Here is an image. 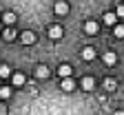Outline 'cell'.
Returning a JSON list of instances; mask_svg holds the SVG:
<instances>
[{"instance_id":"2e32d148","label":"cell","mask_w":124,"mask_h":115,"mask_svg":"<svg viewBox=\"0 0 124 115\" xmlns=\"http://www.w3.org/2000/svg\"><path fill=\"white\" fill-rule=\"evenodd\" d=\"M11 80H13V84H16V86H22V84H24V75H22V73H13Z\"/></svg>"},{"instance_id":"9a60e30c","label":"cell","mask_w":124,"mask_h":115,"mask_svg":"<svg viewBox=\"0 0 124 115\" xmlns=\"http://www.w3.org/2000/svg\"><path fill=\"white\" fill-rule=\"evenodd\" d=\"M113 36L115 38H124V24H113Z\"/></svg>"},{"instance_id":"ba28073f","label":"cell","mask_w":124,"mask_h":115,"mask_svg":"<svg viewBox=\"0 0 124 115\" xmlns=\"http://www.w3.org/2000/svg\"><path fill=\"white\" fill-rule=\"evenodd\" d=\"M49 67H46V64H38V67H36V77L38 80H42V77H49Z\"/></svg>"},{"instance_id":"4fadbf2b","label":"cell","mask_w":124,"mask_h":115,"mask_svg":"<svg viewBox=\"0 0 124 115\" xmlns=\"http://www.w3.org/2000/svg\"><path fill=\"white\" fill-rule=\"evenodd\" d=\"M16 36H18V33H16V31H13V29H11V27H9V29H5V31H2V38H5V40H7V42H11V40H16Z\"/></svg>"},{"instance_id":"277c9868","label":"cell","mask_w":124,"mask_h":115,"mask_svg":"<svg viewBox=\"0 0 124 115\" xmlns=\"http://www.w3.org/2000/svg\"><path fill=\"white\" fill-rule=\"evenodd\" d=\"M16 20H18V18H16V13H13V11H5V13H2V24L13 27V24H16Z\"/></svg>"},{"instance_id":"ffe728a7","label":"cell","mask_w":124,"mask_h":115,"mask_svg":"<svg viewBox=\"0 0 124 115\" xmlns=\"http://www.w3.org/2000/svg\"><path fill=\"white\" fill-rule=\"evenodd\" d=\"M113 115H124V111H115V113H113Z\"/></svg>"},{"instance_id":"5b68a950","label":"cell","mask_w":124,"mask_h":115,"mask_svg":"<svg viewBox=\"0 0 124 115\" xmlns=\"http://www.w3.org/2000/svg\"><path fill=\"white\" fill-rule=\"evenodd\" d=\"M60 86H62V91H67V93H71L73 89H75V82L71 80V75L69 77H62V82H60Z\"/></svg>"},{"instance_id":"52a82bcc","label":"cell","mask_w":124,"mask_h":115,"mask_svg":"<svg viewBox=\"0 0 124 115\" xmlns=\"http://www.w3.org/2000/svg\"><path fill=\"white\" fill-rule=\"evenodd\" d=\"M102 62H104V64H106V67H113V64H115V62H117V55H115V53H113V51H106V53H104V55H102Z\"/></svg>"},{"instance_id":"9c48e42d","label":"cell","mask_w":124,"mask_h":115,"mask_svg":"<svg viewBox=\"0 0 124 115\" xmlns=\"http://www.w3.org/2000/svg\"><path fill=\"white\" fill-rule=\"evenodd\" d=\"M82 60H86V62L95 60V49H93V46H84L82 49Z\"/></svg>"},{"instance_id":"ac0fdd59","label":"cell","mask_w":124,"mask_h":115,"mask_svg":"<svg viewBox=\"0 0 124 115\" xmlns=\"http://www.w3.org/2000/svg\"><path fill=\"white\" fill-rule=\"evenodd\" d=\"M9 95H11V89H7V86H0V97H2V100H7Z\"/></svg>"},{"instance_id":"7402d4cb","label":"cell","mask_w":124,"mask_h":115,"mask_svg":"<svg viewBox=\"0 0 124 115\" xmlns=\"http://www.w3.org/2000/svg\"><path fill=\"white\" fill-rule=\"evenodd\" d=\"M0 80H2V77H0Z\"/></svg>"},{"instance_id":"8fae6325","label":"cell","mask_w":124,"mask_h":115,"mask_svg":"<svg viewBox=\"0 0 124 115\" xmlns=\"http://www.w3.org/2000/svg\"><path fill=\"white\" fill-rule=\"evenodd\" d=\"M71 73H73V69L69 67V64H60V67H58V75H60V80H62V77H69Z\"/></svg>"},{"instance_id":"7a4b0ae2","label":"cell","mask_w":124,"mask_h":115,"mask_svg":"<svg viewBox=\"0 0 124 115\" xmlns=\"http://www.w3.org/2000/svg\"><path fill=\"white\" fill-rule=\"evenodd\" d=\"M20 40H22V44H33L38 38H36L33 31H22V33H20Z\"/></svg>"},{"instance_id":"6da1fadb","label":"cell","mask_w":124,"mask_h":115,"mask_svg":"<svg viewBox=\"0 0 124 115\" xmlns=\"http://www.w3.org/2000/svg\"><path fill=\"white\" fill-rule=\"evenodd\" d=\"M62 36H64V29H62L60 24H53V27L49 29V38H51V40H60Z\"/></svg>"},{"instance_id":"44dd1931","label":"cell","mask_w":124,"mask_h":115,"mask_svg":"<svg viewBox=\"0 0 124 115\" xmlns=\"http://www.w3.org/2000/svg\"><path fill=\"white\" fill-rule=\"evenodd\" d=\"M0 31H2V20H0Z\"/></svg>"},{"instance_id":"7c38bea8","label":"cell","mask_w":124,"mask_h":115,"mask_svg":"<svg viewBox=\"0 0 124 115\" xmlns=\"http://www.w3.org/2000/svg\"><path fill=\"white\" fill-rule=\"evenodd\" d=\"M82 89L84 91H93V89H95V80H93V77H84L82 80Z\"/></svg>"},{"instance_id":"d6986e66","label":"cell","mask_w":124,"mask_h":115,"mask_svg":"<svg viewBox=\"0 0 124 115\" xmlns=\"http://www.w3.org/2000/svg\"><path fill=\"white\" fill-rule=\"evenodd\" d=\"M115 13H117V18H124V5H120V7L115 9Z\"/></svg>"},{"instance_id":"8992f818","label":"cell","mask_w":124,"mask_h":115,"mask_svg":"<svg viewBox=\"0 0 124 115\" xmlns=\"http://www.w3.org/2000/svg\"><path fill=\"white\" fill-rule=\"evenodd\" d=\"M84 31H86V33H89V36H95V33H98V31H100V24H98L95 20H89V22L84 24Z\"/></svg>"},{"instance_id":"30bf717a","label":"cell","mask_w":124,"mask_h":115,"mask_svg":"<svg viewBox=\"0 0 124 115\" xmlns=\"http://www.w3.org/2000/svg\"><path fill=\"white\" fill-rule=\"evenodd\" d=\"M102 20H104V24L113 27V24H115V20H117V13H113V11H106V13L102 15Z\"/></svg>"},{"instance_id":"5bb4252c","label":"cell","mask_w":124,"mask_h":115,"mask_svg":"<svg viewBox=\"0 0 124 115\" xmlns=\"http://www.w3.org/2000/svg\"><path fill=\"white\" fill-rule=\"evenodd\" d=\"M104 89H106V91H115V89H117V82H115L113 77H106V80H104Z\"/></svg>"},{"instance_id":"e0dca14e","label":"cell","mask_w":124,"mask_h":115,"mask_svg":"<svg viewBox=\"0 0 124 115\" xmlns=\"http://www.w3.org/2000/svg\"><path fill=\"white\" fill-rule=\"evenodd\" d=\"M9 73H11V69L7 64H0V77H9Z\"/></svg>"},{"instance_id":"3957f363","label":"cell","mask_w":124,"mask_h":115,"mask_svg":"<svg viewBox=\"0 0 124 115\" xmlns=\"http://www.w3.org/2000/svg\"><path fill=\"white\" fill-rule=\"evenodd\" d=\"M53 11H55L58 15H67V13H69V5L64 2V0H58L55 7H53Z\"/></svg>"}]
</instances>
